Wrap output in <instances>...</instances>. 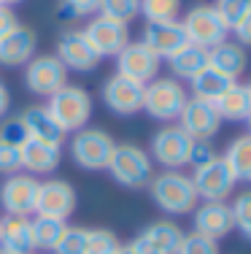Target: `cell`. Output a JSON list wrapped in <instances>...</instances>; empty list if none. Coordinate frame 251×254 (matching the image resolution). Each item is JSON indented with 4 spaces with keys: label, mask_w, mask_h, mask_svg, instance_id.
I'll list each match as a JSON object with an SVG mask.
<instances>
[{
    "label": "cell",
    "mask_w": 251,
    "mask_h": 254,
    "mask_svg": "<svg viewBox=\"0 0 251 254\" xmlns=\"http://www.w3.org/2000/svg\"><path fill=\"white\" fill-rule=\"evenodd\" d=\"M16 3H22V0H0V5H8V8H11V5H16Z\"/></svg>",
    "instance_id": "obj_45"
},
{
    "label": "cell",
    "mask_w": 251,
    "mask_h": 254,
    "mask_svg": "<svg viewBox=\"0 0 251 254\" xmlns=\"http://www.w3.org/2000/svg\"><path fill=\"white\" fill-rule=\"evenodd\" d=\"M187 100V89L176 78H154L143 87V111L157 122H178Z\"/></svg>",
    "instance_id": "obj_3"
},
{
    "label": "cell",
    "mask_w": 251,
    "mask_h": 254,
    "mask_svg": "<svg viewBox=\"0 0 251 254\" xmlns=\"http://www.w3.org/2000/svg\"><path fill=\"white\" fill-rule=\"evenodd\" d=\"M213 157H219V154L213 152L211 141H195L192 154H189V165H192V168H200V165H205V162H211Z\"/></svg>",
    "instance_id": "obj_40"
},
{
    "label": "cell",
    "mask_w": 251,
    "mask_h": 254,
    "mask_svg": "<svg viewBox=\"0 0 251 254\" xmlns=\"http://www.w3.org/2000/svg\"><path fill=\"white\" fill-rule=\"evenodd\" d=\"M232 30H235V35H238V44H241V46H251V14L243 16V19L238 22Z\"/></svg>",
    "instance_id": "obj_42"
},
{
    "label": "cell",
    "mask_w": 251,
    "mask_h": 254,
    "mask_svg": "<svg viewBox=\"0 0 251 254\" xmlns=\"http://www.w3.org/2000/svg\"><path fill=\"white\" fill-rule=\"evenodd\" d=\"M87 227H65L54 254H87Z\"/></svg>",
    "instance_id": "obj_35"
},
{
    "label": "cell",
    "mask_w": 251,
    "mask_h": 254,
    "mask_svg": "<svg viewBox=\"0 0 251 254\" xmlns=\"http://www.w3.org/2000/svg\"><path fill=\"white\" fill-rule=\"evenodd\" d=\"M41 181L30 173H14L5 176L0 184V205L8 216H30L35 214V200H38Z\"/></svg>",
    "instance_id": "obj_10"
},
{
    "label": "cell",
    "mask_w": 251,
    "mask_h": 254,
    "mask_svg": "<svg viewBox=\"0 0 251 254\" xmlns=\"http://www.w3.org/2000/svg\"><path fill=\"white\" fill-rule=\"evenodd\" d=\"M16 25H19V19H16L14 11H11L8 5H0V38H3V35H8Z\"/></svg>",
    "instance_id": "obj_41"
},
{
    "label": "cell",
    "mask_w": 251,
    "mask_h": 254,
    "mask_svg": "<svg viewBox=\"0 0 251 254\" xmlns=\"http://www.w3.org/2000/svg\"><path fill=\"white\" fill-rule=\"evenodd\" d=\"M76 190L70 181L62 179H49L41 181L38 190V200H35V216H51V219H68L70 214L76 211Z\"/></svg>",
    "instance_id": "obj_12"
},
{
    "label": "cell",
    "mask_w": 251,
    "mask_h": 254,
    "mask_svg": "<svg viewBox=\"0 0 251 254\" xmlns=\"http://www.w3.org/2000/svg\"><path fill=\"white\" fill-rule=\"evenodd\" d=\"M19 119H22V125H25V130H27V138L62 146L65 130L54 122V117L49 114V108H46V106H30Z\"/></svg>",
    "instance_id": "obj_23"
},
{
    "label": "cell",
    "mask_w": 251,
    "mask_h": 254,
    "mask_svg": "<svg viewBox=\"0 0 251 254\" xmlns=\"http://www.w3.org/2000/svg\"><path fill=\"white\" fill-rule=\"evenodd\" d=\"M19 157H22V168H25L30 176H41V173H51V171L59 168L62 149L54 146V143L27 138V141L19 146Z\"/></svg>",
    "instance_id": "obj_21"
},
{
    "label": "cell",
    "mask_w": 251,
    "mask_h": 254,
    "mask_svg": "<svg viewBox=\"0 0 251 254\" xmlns=\"http://www.w3.org/2000/svg\"><path fill=\"white\" fill-rule=\"evenodd\" d=\"M105 171L113 176L116 184L127 187V190H143L154 176V160L149 157L146 149L135 146V143H116Z\"/></svg>",
    "instance_id": "obj_2"
},
{
    "label": "cell",
    "mask_w": 251,
    "mask_h": 254,
    "mask_svg": "<svg viewBox=\"0 0 251 254\" xmlns=\"http://www.w3.org/2000/svg\"><path fill=\"white\" fill-rule=\"evenodd\" d=\"M0 233H3V219H0Z\"/></svg>",
    "instance_id": "obj_49"
},
{
    "label": "cell",
    "mask_w": 251,
    "mask_h": 254,
    "mask_svg": "<svg viewBox=\"0 0 251 254\" xmlns=\"http://www.w3.org/2000/svg\"><path fill=\"white\" fill-rule=\"evenodd\" d=\"M113 254H135V252H133V246L127 244V246H119V249L113 252Z\"/></svg>",
    "instance_id": "obj_44"
},
{
    "label": "cell",
    "mask_w": 251,
    "mask_h": 254,
    "mask_svg": "<svg viewBox=\"0 0 251 254\" xmlns=\"http://www.w3.org/2000/svg\"><path fill=\"white\" fill-rule=\"evenodd\" d=\"M8 106H11V95H8V89H5V84L0 81V117L8 111Z\"/></svg>",
    "instance_id": "obj_43"
},
{
    "label": "cell",
    "mask_w": 251,
    "mask_h": 254,
    "mask_svg": "<svg viewBox=\"0 0 251 254\" xmlns=\"http://www.w3.org/2000/svg\"><path fill=\"white\" fill-rule=\"evenodd\" d=\"M235 230L232 222V208L224 200L216 203H202L200 208H195V233L205 235L211 241H224L227 235Z\"/></svg>",
    "instance_id": "obj_19"
},
{
    "label": "cell",
    "mask_w": 251,
    "mask_h": 254,
    "mask_svg": "<svg viewBox=\"0 0 251 254\" xmlns=\"http://www.w3.org/2000/svg\"><path fill=\"white\" fill-rule=\"evenodd\" d=\"M113 138L100 127H81L70 138V157L84 171H105L113 154Z\"/></svg>",
    "instance_id": "obj_5"
},
{
    "label": "cell",
    "mask_w": 251,
    "mask_h": 254,
    "mask_svg": "<svg viewBox=\"0 0 251 254\" xmlns=\"http://www.w3.org/2000/svg\"><path fill=\"white\" fill-rule=\"evenodd\" d=\"M192 146L195 141L178 125H165L151 135V154L149 157L167 171H178V168L189 165Z\"/></svg>",
    "instance_id": "obj_6"
},
{
    "label": "cell",
    "mask_w": 251,
    "mask_h": 254,
    "mask_svg": "<svg viewBox=\"0 0 251 254\" xmlns=\"http://www.w3.org/2000/svg\"><path fill=\"white\" fill-rule=\"evenodd\" d=\"M213 8L219 11L222 22L227 25V30H232L238 22L243 19L246 14H251V0H216Z\"/></svg>",
    "instance_id": "obj_36"
},
{
    "label": "cell",
    "mask_w": 251,
    "mask_h": 254,
    "mask_svg": "<svg viewBox=\"0 0 251 254\" xmlns=\"http://www.w3.org/2000/svg\"><path fill=\"white\" fill-rule=\"evenodd\" d=\"M89 46L95 49L98 57H116L124 46L130 44V30L124 22H116L111 16H95L87 27H84Z\"/></svg>",
    "instance_id": "obj_11"
},
{
    "label": "cell",
    "mask_w": 251,
    "mask_h": 254,
    "mask_svg": "<svg viewBox=\"0 0 251 254\" xmlns=\"http://www.w3.org/2000/svg\"><path fill=\"white\" fill-rule=\"evenodd\" d=\"M181 27L187 33L189 44L202 46V49H211V46L222 44V41H227V33H230L213 5H195V8H189Z\"/></svg>",
    "instance_id": "obj_7"
},
{
    "label": "cell",
    "mask_w": 251,
    "mask_h": 254,
    "mask_svg": "<svg viewBox=\"0 0 251 254\" xmlns=\"http://www.w3.org/2000/svg\"><path fill=\"white\" fill-rule=\"evenodd\" d=\"M100 11V0H59L57 16L62 22H73L79 16H89Z\"/></svg>",
    "instance_id": "obj_34"
},
{
    "label": "cell",
    "mask_w": 251,
    "mask_h": 254,
    "mask_svg": "<svg viewBox=\"0 0 251 254\" xmlns=\"http://www.w3.org/2000/svg\"><path fill=\"white\" fill-rule=\"evenodd\" d=\"M22 171V157H19V146H11V143L0 141V173L5 176H14Z\"/></svg>",
    "instance_id": "obj_39"
},
{
    "label": "cell",
    "mask_w": 251,
    "mask_h": 254,
    "mask_svg": "<svg viewBox=\"0 0 251 254\" xmlns=\"http://www.w3.org/2000/svg\"><path fill=\"white\" fill-rule=\"evenodd\" d=\"M246 92H249V100H251V81L246 84Z\"/></svg>",
    "instance_id": "obj_46"
},
{
    "label": "cell",
    "mask_w": 251,
    "mask_h": 254,
    "mask_svg": "<svg viewBox=\"0 0 251 254\" xmlns=\"http://www.w3.org/2000/svg\"><path fill=\"white\" fill-rule=\"evenodd\" d=\"M0 254H14V252H8V249H0Z\"/></svg>",
    "instance_id": "obj_47"
},
{
    "label": "cell",
    "mask_w": 251,
    "mask_h": 254,
    "mask_svg": "<svg viewBox=\"0 0 251 254\" xmlns=\"http://www.w3.org/2000/svg\"><path fill=\"white\" fill-rule=\"evenodd\" d=\"M176 254H219V244L200 233H184Z\"/></svg>",
    "instance_id": "obj_37"
},
{
    "label": "cell",
    "mask_w": 251,
    "mask_h": 254,
    "mask_svg": "<svg viewBox=\"0 0 251 254\" xmlns=\"http://www.w3.org/2000/svg\"><path fill=\"white\" fill-rule=\"evenodd\" d=\"M230 208H232V222H235V230L251 244V190H243L241 195L232 200Z\"/></svg>",
    "instance_id": "obj_31"
},
{
    "label": "cell",
    "mask_w": 251,
    "mask_h": 254,
    "mask_svg": "<svg viewBox=\"0 0 251 254\" xmlns=\"http://www.w3.org/2000/svg\"><path fill=\"white\" fill-rule=\"evenodd\" d=\"M178 127L192 141H211L219 132V127H222V119H219L213 103L200 100V98H189L184 111H181V117H178Z\"/></svg>",
    "instance_id": "obj_16"
},
{
    "label": "cell",
    "mask_w": 251,
    "mask_h": 254,
    "mask_svg": "<svg viewBox=\"0 0 251 254\" xmlns=\"http://www.w3.org/2000/svg\"><path fill=\"white\" fill-rule=\"evenodd\" d=\"M143 87L146 84H138L127 76L113 73L103 84V103L116 117H133V114L143 111Z\"/></svg>",
    "instance_id": "obj_15"
},
{
    "label": "cell",
    "mask_w": 251,
    "mask_h": 254,
    "mask_svg": "<svg viewBox=\"0 0 251 254\" xmlns=\"http://www.w3.org/2000/svg\"><path fill=\"white\" fill-rule=\"evenodd\" d=\"M100 14L127 25L141 14V0H100Z\"/></svg>",
    "instance_id": "obj_33"
},
{
    "label": "cell",
    "mask_w": 251,
    "mask_h": 254,
    "mask_svg": "<svg viewBox=\"0 0 251 254\" xmlns=\"http://www.w3.org/2000/svg\"><path fill=\"white\" fill-rule=\"evenodd\" d=\"M213 108H216L219 119H227V122H246V117L251 114V100L246 92V84H232L224 95H219L213 100Z\"/></svg>",
    "instance_id": "obj_25"
},
{
    "label": "cell",
    "mask_w": 251,
    "mask_h": 254,
    "mask_svg": "<svg viewBox=\"0 0 251 254\" xmlns=\"http://www.w3.org/2000/svg\"><path fill=\"white\" fill-rule=\"evenodd\" d=\"M57 60L68 70H76V73H89V70H95L100 63V57L95 54L92 46H89L84 30H65V33L59 35Z\"/></svg>",
    "instance_id": "obj_17"
},
{
    "label": "cell",
    "mask_w": 251,
    "mask_h": 254,
    "mask_svg": "<svg viewBox=\"0 0 251 254\" xmlns=\"http://www.w3.org/2000/svg\"><path fill=\"white\" fill-rule=\"evenodd\" d=\"M208 65L213 70H219V73H224L227 78L238 81L249 65V57H246V49L238 41H222V44L208 49Z\"/></svg>",
    "instance_id": "obj_22"
},
{
    "label": "cell",
    "mask_w": 251,
    "mask_h": 254,
    "mask_svg": "<svg viewBox=\"0 0 251 254\" xmlns=\"http://www.w3.org/2000/svg\"><path fill=\"white\" fill-rule=\"evenodd\" d=\"M246 122H249V130H251V114H249V117H246Z\"/></svg>",
    "instance_id": "obj_48"
},
{
    "label": "cell",
    "mask_w": 251,
    "mask_h": 254,
    "mask_svg": "<svg viewBox=\"0 0 251 254\" xmlns=\"http://www.w3.org/2000/svg\"><path fill=\"white\" fill-rule=\"evenodd\" d=\"M119 238L116 233L108 227H95L87 233V254H113L119 249Z\"/></svg>",
    "instance_id": "obj_32"
},
{
    "label": "cell",
    "mask_w": 251,
    "mask_h": 254,
    "mask_svg": "<svg viewBox=\"0 0 251 254\" xmlns=\"http://www.w3.org/2000/svg\"><path fill=\"white\" fill-rule=\"evenodd\" d=\"M184 238V230L170 219H157L146 225L130 241L135 254H176L178 244Z\"/></svg>",
    "instance_id": "obj_14"
},
{
    "label": "cell",
    "mask_w": 251,
    "mask_h": 254,
    "mask_svg": "<svg viewBox=\"0 0 251 254\" xmlns=\"http://www.w3.org/2000/svg\"><path fill=\"white\" fill-rule=\"evenodd\" d=\"M149 195H151L157 208H162L165 214H173V216L192 214L197 203H200L192 176H187L181 171H162L157 176H151Z\"/></svg>",
    "instance_id": "obj_1"
},
{
    "label": "cell",
    "mask_w": 251,
    "mask_h": 254,
    "mask_svg": "<svg viewBox=\"0 0 251 254\" xmlns=\"http://www.w3.org/2000/svg\"><path fill=\"white\" fill-rule=\"evenodd\" d=\"M0 249H8L14 254H33V219L30 216H5L3 233H0Z\"/></svg>",
    "instance_id": "obj_24"
},
{
    "label": "cell",
    "mask_w": 251,
    "mask_h": 254,
    "mask_svg": "<svg viewBox=\"0 0 251 254\" xmlns=\"http://www.w3.org/2000/svg\"><path fill=\"white\" fill-rule=\"evenodd\" d=\"M35 46H38L35 30L25 27V25H16L8 35L0 38V65L16 68V65L30 63L35 57Z\"/></svg>",
    "instance_id": "obj_20"
},
{
    "label": "cell",
    "mask_w": 251,
    "mask_h": 254,
    "mask_svg": "<svg viewBox=\"0 0 251 254\" xmlns=\"http://www.w3.org/2000/svg\"><path fill=\"white\" fill-rule=\"evenodd\" d=\"M143 44L149 46L159 60L173 57L181 46H187V33H184L181 22L173 19V22H146L143 27Z\"/></svg>",
    "instance_id": "obj_18"
},
{
    "label": "cell",
    "mask_w": 251,
    "mask_h": 254,
    "mask_svg": "<svg viewBox=\"0 0 251 254\" xmlns=\"http://www.w3.org/2000/svg\"><path fill=\"white\" fill-rule=\"evenodd\" d=\"M232 84H235L232 78H227L224 73H219V70H213L211 65H208L205 70H200V73L192 78V92H195V98L213 103L219 95H224Z\"/></svg>",
    "instance_id": "obj_28"
},
{
    "label": "cell",
    "mask_w": 251,
    "mask_h": 254,
    "mask_svg": "<svg viewBox=\"0 0 251 254\" xmlns=\"http://www.w3.org/2000/svg\"><path fill=\"white\" fill-rule=\"evenodd\" d=\"M192 181H195L197 197H202L205 203L227 200L230 192L235 190V184H238L235 176H232V171H230V165L224 162V157H213L211 162L195 168Z\"/></svg>",
    "instance_id": "obj_9"
},
{
    "label": "cell",
    "mask_w": 251,
    "mask_h": 254,
    "mask_svg": "<svg viewBox=\"0 0 251 254\" xmlns=\"http://www.w3.org/2000/svg\"><path fill=\"white\" fill-rule=\"evenodd\" d=\"M159 63H162V60L149 49L143 41H135V44L130 41V44L116 54V73L133 78V81H138V84H149V81L157 78Z\"/></svg>",
    "instance_id": "obj_13"
},
{
    "label": "cell",
    "mask_w": 251,
    "mask_h": 254,
    "mask_svg": "<svg viewBox=\"0 0 251 254\" xmlns=\"http://www.w3.org/2000/svg\"><path fill=\"white\" fill-rule=\"evenodd\" d=\"M181 11V0H141V14L146 22H173Z\"/></svg>",
    "instance_id": "obj_30"
},
{
    "label": "cell",
    "mask_w": 251,
    "mask_h": 254,
    "mask_svg": "<svg viewBox=\"0 0 251 254\" xmlns=\"http://www.w3.org/2000/svg\"><path fill=\"white\" fill-rule=\"evenodd\" d=\"M167 65H170V70L178 78L192 81L200 70L208 68V49L195 46V44H187V46H181V49L173 54V57H167Z\"/></svg>",
    "instance_id": "obj_26"
},
{
    "label": "cell",
    "mask_w": 251,
    "mask_h": 254,
    "mask_svg": "<svg viewBox=\"0 0 251 254\" xmlns=\"http://www.w3.org/2000/svg\"><path fill=\"white\" fill-rule=\"evenodd\" d=\"M0 141L11 143V146H22V143L27 141V130H25V125H22L19 117L5 119V122L0 125Z\"/></svg>",
    "instance_id": "obj_38"
},
{
    "label": "cell",
    "mask_w": 251,
    "mask_h": 254,
    "mask_svg": "<svg viewBox=\"0 0 251 254\" xmlns=\"http://www.w3.org/2000/svg\"><path fill=\"white\" fill-rule=\"evenodd\" d=\"M46 108L54 117V122L65 132H70V130H81L89 122V117H92V98H89V92L84 87L65 84L62 89H57L49 98Z\"/></svg>",
    "instance_id": "obj_4"
},
{
    "label": "cell",
    "mask_w": 251,
    "mask_h": 254,
    "mask_svg": "<svg viewBox=\"0 0 251 254\" xmlns=\"http://www.w3.org/2000/svg\"><path fill=\"white\" fill-rule=\"evenodd\" d=\"M68 84V68L57 60V54H41L27 63L25 87L38 98H51L57 89Z\"/></svg>",
    "instance_id": "obj_8"
},
{
    "label": "cell",
    "mask_w": 251,
    "mask_h": 254,
    "mask_svg": "<svg viewBox=\"0 0 251 254\" xmlns=\"http://www.w3.org/2000/svg\"><path fill=\"white\" fill-rule=\"evenodd\" d=\"M224 162L230 165L235 181L251 184V132L232 138L227 152H224Z\"/></svg>",
    "instance_id": "obj_27"
},
{
    "label": "cell",
    "mask_w": 251,
    "mask_h": 254,
    "mask_svg": "<svg viewBox=\"0 0 251 254\" xmlns=\"http://www.w3.org/2000/svg\"><path fill=\"white\" fill-rule=\"evenodd\" d=\"M65 227H68V225H65L62 219H51V216H35V219H33L35 252H54V246L59 244Z\"/></svg>",
    "instance_id": "obj_29"
}]
</instances>
